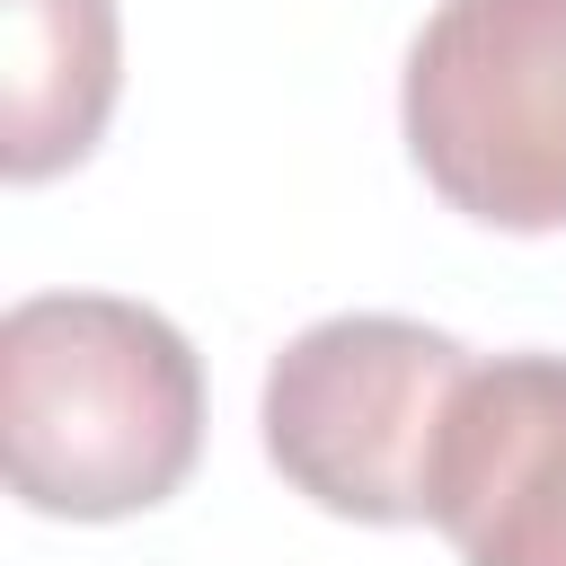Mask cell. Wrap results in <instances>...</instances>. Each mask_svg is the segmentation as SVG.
Instances as JSON below:
<instances>
[{
    "instance_id": "1",
    "label": "cell",
    "mask_w": 566,
    "mask_h": 566,
    "mask_svg": "<svg viewBox=\"0 0 566 566\" xmlns=\"http://www.w3.org/2000/svg\"><path fill=\"white\" fill-rule=\"evenodd\" d=\"M9 495L44 522H133L203 460V363L124 292H27L0 318Z\"/></svg>"
},
{
    "instance_id": "2",
    "label": "cell",
    "mask_w": 566,
    "mask_h": 566,
    "mask_svg": "<svg viewBox=\"0 0 566 566\" xmlns=\"http://www.w3.org/2000/svg\"><path fill=\"white\" fill-rule=\"evenodd\" d=\"M398 133L451 212L566 230V0H442L407 44Z\"/></svg>"
},
{
    "instance_id": "3",
    "label": "cell",
    "mask_w": 566,
    "mask_h": 566,
    "mask_svg": "<svg viewBox=\"0 0 566 566\" xmlns=\"http://www.w3.org/2000/svg\"><path fill=\"white\" fill-rule=\"evenodd\" d=\"M469 363L478 354L460 336L389 310H345L301 327L256 389V433L274 478L336 522H371V531L424 522V460Z\"/></svg>"
},
{
    "instance_id": "4",
    "label": "cell",
    "mask_w": 566,
    "mask_h": 566,
    "mask_svg": "<svg viewBox=\"0 0 566 566\" xmlns=\"http://www.w3.org/2000/svg\"><path fill=\"white\" fill-rule=\"evenodd\" d=\"M424 522L460 566H566V354H495L442 407Z\"/></svg>"
},
{
    "instance_id": "5",
    "label": "cell",
    "mask_w": 566,
    "mask_h": 566,
    "mask_svg": "<svg viewBox=\"0 0 566 566\" xmlns=\"http://www.w3.org/2000/svg\"><path fill=\"white\" fill-rule=\"evenodd\" d=\"M124 97L115 0H0V177L44 186L106 142Z\"/></svg>"
}]
</instances>
